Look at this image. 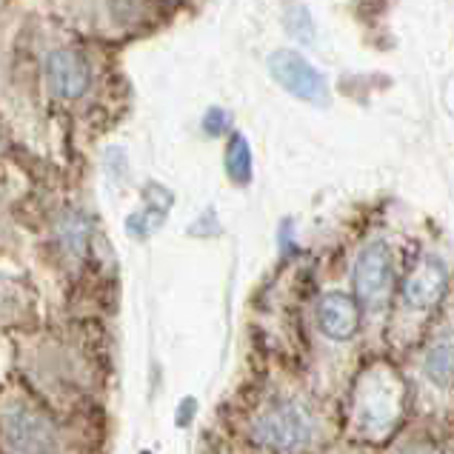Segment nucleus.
Returning a JSON list of instances; mask_svg holds the SVG:
<instances>
[{"label":"nucleus","mask_w":454,"mask_h":454,"mask_svg":"<svg viewBox=\"0 0 454 454\" xmlns=\"http://www.w3.org/2000/svg\"><path fill=\"white\" fill-rule=\"evenodd\" d=\"M395 263L392 249L386 240H372L363 246V252L355 261V289L360 303L366 309H383L388 294H392Z\"/></svg>","instance_id":"7ed1b4c3"},{"label":"nucleus","mask_w":454,"mask_h":454,"mask_svg":"<svg viewBox=\"0 0 454 454\" xmlns=\"http://www.w3.org/2000/svg\"><path fill=\"white\" fill-rule=\"evenodd\" d=\"M4 437L12 454H58V429L32 406H15L4 414Z\"/></svg>","instance_id":"20e7f679"},{"label":"nucleus","mask_w":454,"mask_h":454,"mask_svg":"<svg viewBox=\"0 0 454 454\" xmlns=\"http://www.w3.org/2000/svg\"><path fill=\"white\" fill-rule=\"evenodd\" d=\"M229 129V114L223 112V109H209L203 114V132L206 135H212V137H217V135H223Z\"/></svg>","instance_id":"ddd939ff"},{"label":"nucleus","mask_w":454,"mask_h":454,"mask_svg":"<svg viewBox=\"0 0 454 454\" xmlns=\"http://www.w3.org/2000/svg\"><path fill=\"white\" fill-rule=\"evenodd\" d=\"M252 434L257 443L269 446L271 451H297L306 449L315 437V418L297 400H275L257 414Z\"/></svg>","instance_id":"f257e3e1"},{"label":"nucleus","mask_w":454,"mask_h":454,"mask_svg":"<svg viewBox=\"0 0 454 454\" xmlns=\"http://www.w3.org/2000/svg\"><path fill=\"white\" fill-rule=\"evenodd\" d=\"M317 320H320V329L326 332L332 340H348L360 326L357 301H352L348 294L332 292L320 301Z\"/></svg>","instance_id":"6e6552de"},{"label":"nucleus","mask_w":454,"mask_h":454,"mask_svg":"<svg viewBox=\"0 0 454 454\" xmlns=\"http://www.w3.org/2000/svg\"><path fill=\"white\" fill-rule=\"evenodd\" d=\"M286 29L303 43H309L311 37H315V26H311V18H309V12L303 6H294V9L286 12Z\"/></svg>","instance_id":"f8f14e48"},{"label":"nucleus","mask_w":454,"mask_h":454,"mask_svg":"<svg viewBox=\"0 0 454 454\" xmlns=\"http://www.w3.org/2000/svg\"><path fill=\"white\" fill-rule=\"evenodd\" d=\"M446 266L437 257H420L403 283V301L409 309H432L446 292Z\"/></svg>","instance_id":"0eeeda50"},{"label":"nucleus","mask_w":454,"mask_h":454,"mask_svg":"<svg viewBox=\"0 0 454 454\" xmlns=\"http://www.w3.org/2000/svg\"><path fill=\"white\" fill-rule=\"evenodd\" d=\"M426 378L437 386H451L454 383V332L437 334V340L429 346L423 360Z\"/></svg>","instance_id":"1a4fd4ad"},{"label":"nucleus","mask_w":454,"mask_h":454,"mask_svg":"<svg viewBox=\"0 0 454 454\" xmlns=\"http://www.w3.org/2000/svg\"><path fill=\"white\" fill-rule=\"evenodd\" d=\"M46 81L58 98L74 100L89 89L92 74H89V63L77 55V51L55 49V51H49V58H46Z\"/></svg>","instance_id":"423d86ee"},{"label":"nucleus","mask_w":454,"mask_h":454,"mask_svg":"<svg viewBox=\"0 0 454 454\" xmlns=\"http://www.w3.org/2000/svg\"><path fill=\"white\" fill-rule=\"evenodd\" d=\"M400 454H440L432 443H411V446H406Z\"/></svg>","instance_id":"4468645a"},{"label":"nucleus","mask_w":454,"mask_h":454,"mask_svg":"<svg viewBox=\"0 0 454 454\" xmlns=\"http://www.w3.org/2000/svg\"><path fill=\"white\" fill-rule=\"evenodd\" d=\"M58 238L69 257H83L89 249V220L81 212H67L58 223Z\"/></svg>","instance_id":"9d476101"},{"label":"nucleus","mask_w":454,"mask_h":454,"mask_svg":"<svg viewBox=\"0 0 454 454\" xmlns=\"http://www.w3.org/2000/svg\"><path fill=\"white\" fill-rule=\"evenodd\" d=\"M226 175L238 186H246L252 180V149L243 135H231L226 146Z\"/></svg>","instance_id":"9b49d317"},{"label":"nucleus","mask_w":454,"mask_h":454,"mask_svg":"<svg viewBox=\"0 0 454 454\" xmlns=\"http://www.w3.org/2000/svg\"><path fill=\"white\" fill-rule=\"evenodd\" d=\"M269 74L294 98H301L306 103H315V106L329 103L326 77L311 67L303 55H297V51H292V49L271 51L269 55Z\"/></svg>","instance_id":"39448f33"},{"label":"nucleus","mask_w":454,"mask_h":454,"mask_svg":"<svg viewBox=\"0 0 454 454\" xmlns=\"http://www.w3.org/2000/svg\"><path fill=\"white\" fill-rule=\"evenodd\" d=\"M403 406V386L383 369H374L363 378V388L357 392V418L366 423L369 432H383L400 418Z\"/></svg>","instance_id":"f03ea898"}]
</instances>
